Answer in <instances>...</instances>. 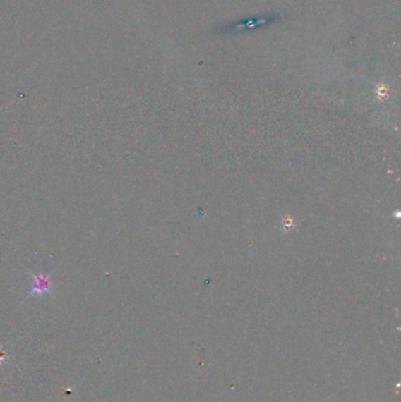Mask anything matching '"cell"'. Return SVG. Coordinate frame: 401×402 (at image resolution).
Here are the masks:
<instances>
[{
	"mask_svg": "<svg viewBox=\"0 0 401 402\" xmlns=\"http://www.w3.org/2000/svg\"><path fill=\"white\" fill-rule=\"evenodd\" d=\"M52 284L49 281V275H35L33 276V287H32V296H42L51 293Z\"/></svg>",
	"mask_w": 401,
	"mask_h": 402,
	"instance_id": "cell-1",
	"label": "cell"
}]
</instances>
